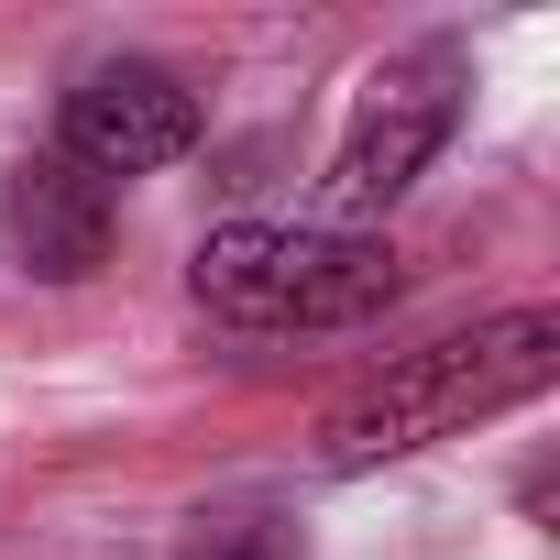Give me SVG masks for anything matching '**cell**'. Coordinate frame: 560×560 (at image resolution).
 <instances>
[{"label":"cell","mask_w":560,"mask_h":560,"mask_svg":"<svg viewBox=\"0 0 560 560\" xmlns=\"http://www.w3.org/2000/svg\"><path fill=\"white\" fill-rule=\"evenodd\" d=\"M560 385V308H494L472 330H440L418 352H396L385 374H363L330 418H319V462L330 472H374V462H407L429 440H462L505 407H538Z\"/></svg>","instance_id":"cell-1"},{"label":"cell","mask_w":560,"mask_h":560,"mask_svg":"<svg viewBox=\"0 0 560 560\" xmlns=\"http://www.w3.org/2000/svg\"><path fill=\"white\" fill-rule=\"evenodd\" d=\"M187 287L231 330H363L407 298V253L385 231H330V220H231L198 242Z\"/></svg>","instance_id":"cell-2"},{"label":"cell","mask_w":560,"mask_h":560,"mask_svg":"<svg viewBox=\"0 0 560 560\" xmlns=\"http://www.w3.org/2000/svg\"><path fill=\"white\" fill-rule=\"evenodd\" d=\"M462 100H472V56H462V45H407V56H385V67L363 78L352 121H341L330 176H319L330 231H374V220H385V209L451 154Z\"/></svg>","instance_id":"cell-3"},{"label":"cell","mask_w":560,"mask_h":560,"mask_svg":"<svg viewBox=\"0 0 560 560\" xmlns=\"http://www.w3.org/2000/svg\"><path fill=\"white\" fill-rule=\"evenodd\" d=\"M198 132H209L198 89H187L176 67H154V56H100V67H78L67 100H56V154L89 165L100 187L198 154Z\"/></svg>","instance_id":"cell-4"},{"label":"cell","mask_w":560,"mask_h":560,"mask_svg":"<svg viewBox=\"0 0 560 560\" xmlns=\"http://www.w3.org/2000/svg\"><path fill=\"white\" fill-rule=\"evenodd\" d=\"M0 231H12L23 275H45V287H89V275L121 253V187H100L89 165H67L56 143L12 165V187H0Z\"/></svg>","instance_id":"cell-5"},{"label":"cell","mask_w":560,"mask_h":560,"mask_svg":"<svg viewBox=\"0 0 560 560\" xmlns=\"http://www.w3.org/2000/svg\"><path fill=\"white\" fill-rule=\"evenodd\" d=\"M176 560H308V549H298V527L275 516V505H209L176 538Z\"/></svg>","instance_id":"cell-6"}]
</instances>
